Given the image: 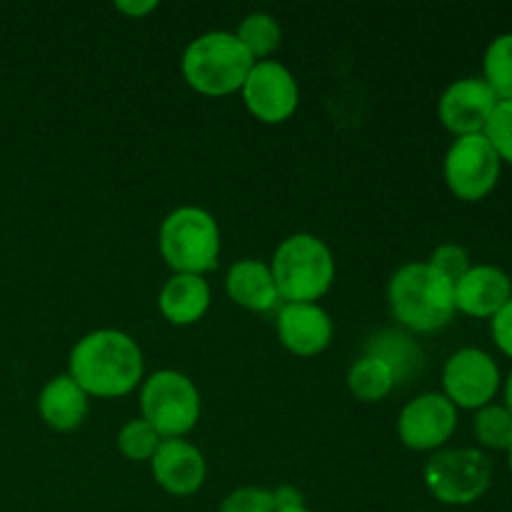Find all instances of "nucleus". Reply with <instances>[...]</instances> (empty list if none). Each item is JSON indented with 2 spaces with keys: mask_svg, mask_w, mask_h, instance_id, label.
<instances>
[{
  "mask_svg": "<svg viewBox=\"0 0 512 512\" xmlns=\"http://www.w3.org/2000/svg\"><path fill=\"white\" fill-rule=\"evenodd\" d=\"M68 375L95 398H123L143 383V350L123 330H93L70 350Z\"/></svg>",
  "mask_w": 512,
  "mask_h": 512,
  "instance_id": "f257e3e1",
  "label": "nucleus"
},
{
  "mask_svg": "<svg viewBox=\"0 0 512 512\" xmlns=\"http://www.w3.org/2000/svg\"><path fill=\"white\" fill-rule=\"evenodd\" d=\"M395 320L413 333H435L455 318V285L428 263H408L388 283Z\"/></svg>",
  "mask_w": 512,
  "mask_h": 512,
  "instance_id": "f03ea898",
  "label": "nucleus"
},
{
  "mask_svg": "<svg viewBox=\"0 0 512 512\" xmlns=\"http://www.w3.org/2000/svg\"><path fill=\"white\" fill-rule=\"evenodd\" d=\"M255 65L253 55L243 48L238 35L228 30H210L198 35L185 48L180 70L195 93L220 98L243 88L250 68Z\"/></svg>",
  "mask_w": 512,
  "mask_h": 512,
  "instance_id": "7ed1b4c3",
  "label": "nucleus"
},
{
  "mask_svg": "<svg viewBox=\"0 0 512 512\" xmlns=\"http://www.w3.org/2000/svg\"><path fill=\"white\" fill-rule=\"evenodd\" d=\"M270 270H273L280 300L315 303L333 285L335 258L328 243L318 235L295 233L275 248Z\"/></svg>",
  "mask_w": 512,
  "mask_h": 512,
  "instance_id": "20e7f679",
  "label": "nucleus"
},
{
  "mask_svg": "<svg viewBox=\"0 0 512 512\" xmlns=\"http://www.w3.org/2000/svg\"><path fill=\"white\" fill-rule=\"evenodd\" d=\"M160 255L173 273L203 275L218 268L220 228L205 208L183 205L165 215L158 233Z\"/></svg>",
  "mask_w": 512,
  "mask_h": 512,
  "instance_id": "39448f33",
  "label": "nucleus"
},
{
  "mask_svg": "<svg viewBox=\"0 0 512 512\" xmlns=\"http://www.w3.org/2000/svg\"><path fill=\"white\" fill-rule=\"evenodd\" d=\"M140 410L163 440L183 438L200 420V393L188 375L158 370L143 380Z\"/></svg>",
  "mask_w": 512,
  "mask_h": 512,
  "instance_id": "423d86ee",
  "label": "nucleus"
},
{
  "mask_svg": "<svg viewBox=\"0 0 512 512\" xmlns=\"http://www.w3.org/2000/svg\"><path fill=\"white\" fill-rule=\"evenodd\" d=\"M423 478L440 503L470 505L488 493L493 483V463L478 448L435 450L425 463Z\"/></svg>",
  "mask_w": 512,
  "mask_h": 512,
  "instance_id": "0eeeda50",
  "label": "nucleus"
},
{
  "mask_svg": "<svg viewBox=\"0 0 512 512\" xmlns=\"http://www.w3.org/2000/svg\"><path fill=\"white\" fill-rule=\"evenodd\" d=\"M500 170H503V160L495 153L485 133L455 138L445 153V185L455 198L465 203H478L488 198L498 185Z\"/></svg>",
  "mask_w": 512,
  "mask_h": 512,
  "instance_id": "6e6552de",
  "label": "nucleus"
},
{
  "mask_svg": "<svg viewBox=\"0 0 512 512\" xmlns=\"http://www.w3.org/2000/svg\"><path fill=\"white\" fill-rule=\"evenodd\" d=\"M500 385H503V378H500L498 363L493 355L480 348L458 350L450 355L443 368V395L455 408H485L495 400Z\"/></svg>",
  "mask_w": 512,
  "mask_h": 512,
  "instance_id": "1a4fd4ad",
  "label": "nucleus"
},
{
  "mask_svg": "<svg viewBox=\"0 0 512 512\" xmlns=\"http://www.w3.org/2000/svg\"><path fill=\"white\" fill-rule=\"evenodd\" d=\"M240 93L250 115L268 125L285 123L300 103L298 80L278 60H258L250 68Z\"/></svg>",
  "mask_w": 512,
  "mask_h": 512,
  "instance_id": "9d476101",
  "label": "nucleus"
},
{
  "mask_svg": "<svg viewBox=\"0 0 512 512\" xmlns=\"http://www.w3.org/2000/svg\"><path fill=\"white\" fill-rule=\"evenodd\" d=\"M458 408L443 393H423L410 400L398 418V435L415 453H435L453 438Z\"/></svg>",
  "mask_w": 512,
  "mask_h": 512,
  "instance_id": "9b49d317",
  "label": "nucleus"
},
{
  "mask_svg": "<svg viewBox=\"0 0 512 512\" xmlns=\"http://www.w3.org/2000/svg\"><path fill=\"white\" fill-rule=\"evenodd\" d=\"M498 103V95L483 78H460L440 95L438 115L455 138L480 135L488 128Z\"/></svg>",
  "mask_w": 512,
  "mask_h": 512,
  "instance_id": "f8f14e48",
  "label": "nucleus"
},
{
  "mask_svg": "<svg viewBox=\"0 0 512 512\" xmlns=\"http://www.w3.org/2000/svg\"><path fill=\"white\" fill-rule=\"evenodd\" d=\"M150 468H153L155 483L165 493L178 495V498L198 493L208 473L203 453L183 438L163 440L150 458Z\"/></svg>",
  "mask_w": 512,
  "mask_h": 512,
  "instance_id": "ddd939ff",
  "label": "nucleus"
},
{
  "mask_svg": "<svg viewBox=\"0 0 512 512\" xmlns=\"http://www.w3.org/2000/svg\"><path fill=\"white\" fill-rule=\"evenodd\" d=\"M275 328L280 343L300 358L320 355L333 340V320L318 303H285Z\"/></svg>",
  "mask_w": 512,
  "mask_h": 512,
  "instance_id": "4468645a",
  "label": "nucleus"
},
{
  "mask_svg": "<svg viewBox=\"0 0 512 512\" xmlns=\"http://www.w3.org/2000/svg\"><path fill=\"white\" fill-rule=\"evenodd\" d=\"M512 300V280L498 265H473L455 283V310L470 318L493 320Z\"/></svg>",
  "mask_w": 512,
  "mask_h": 512,
  "instance_id": "2eb2a0df",
  "label": "nucleus"
},
{
  "mask_svg": "<svg viewBox=\"0 0 512 512\" xmlns=\"http://www.w3.org/2000/svg\"><path fill=\"white\" fill-rule=\"evenodd\" d=\"M88 398L90 395L85 393L68 373L55 375V378H50L48 383H45V388L40 390L38 413L48 428L68 433V430L80 428L83 420L88 418Z\"/></svg>",
  "mask_w": 512,
  "mask_h": 512,
  "instance_id": "dca6fc26",
  "label": "nucleus"
},
{
  "mask_svg": "<svg viewBox=\"0 0 512 512\" xmlns=\"http://www.w3.org/2000/svg\"><path fill=\"white\" fill-rule=\"evenodd\" d=\"M225 290H228L230 300L255 310V313H268L280 300L270 265L253 258H243L230 265L228 275H225Z\"/></svg>",
  "mask_w": 512,
  "mask_h": 512,
  "instance_id": "f3484780",
  "label": "nucleus"
},
{
  "mask_svg": "<svg viewBox=\"0 0 512 512\" xmlns=\"http://www.w3.org/2000/svg\"><path fill=\"white\" fill-rule=\"evenodd\" d=\"M158 308L163 318L173 325H193L208 313L210 285L203 275L173 273L158 295Z\"/></svg>",
  "mask_w": 512,
  "mask_h": 512,
  "instance_id": "a211bd4d",
  "label": "nucleus"
},
{
  "mask_svg": "<svg viewBox=\"0 0 512 512\" xmlns=\"http://www.w3.org/2000/svg\"><path fill=\"white\" fill-rule=\"evenodd\" d=\"M365 355L383 360L395 373V380L410 378L413 373H418L420 363H423L420 345L408 333H400V330H383V333L375 335L368 343V353Z\"/></svg>",
  "mask_w": 512,
  "mask_h": 512,
  "instance_id": "6ab92c4d",
  "label": "nucleus"
},
{
  "mask_svg": "<svg viewBox=\"0 0 512 512\" xmlns=\"http://www.w3.org/2000/svg\"><path fill=\"white\" fill-rule=\"evenodd\" d=\"M395 373L373 355H363L348 373V388L363 403H380L395 388Z\"/></svg>",
  "mask_w": 512,
  "mask_h": 512,
  "instance_id": "aec40b11",
  "label": "nucleus"
},
{
  "mask_svg": "<svg viewBox=\"0 0 512 512\" xmlns=\"http://www.w3.org/2000/svg\"><path fill=\"white\" fill-rule=\"evenodd\" d=\"M238 40L243 48L253 55V60H268L283 43V28L270 13H250L240 20Z\"/></svg>",
  "mask_w": 512,
  "mask_h": 512,
  "instance_id": "412c9836",
  "label": "nucleus"
},
{
  "mask_svg": "<svg viewBox=\"0 0 512 512\" xmlns=\"http://www.w3.org/2000/svg\"><path fill=\"white\" fill-rule=\"evenodd\" d=\"M483 80L498 100H512V33L498 35L485 48Z\"/></svg>",
  "mask_w": 512,
  "mask_h": 512,
  "instance_id": "4be33fe9",
  "label": "nucleus"
},
{
  "mask_svg": "<svg viewBox=\"0 0 512 512\" xmlns=\"http://www.w3.org/2000/svg\"><path fill=\"white\" fill-rule=\"evenodd\" d=\"M473 433L488 450H508L512 445V415L505 405H485L475 410Z\"/></svg>",
  "mask_w": 512,
  "mask_h": 512,
  "instance_id": "5701e85b",
  "label": "nucleus"
},
{
  "mask_svg": "<svg viewBox=\"0 0 512 512\" xmlns=\"http://www.w3.org/2000/svg\"><path fill=\"white\" fill-rule=\"evenodd\" d=\"M163 443L155 428L150 423H145L143 418L130 420L120 428L118 433V450L128 460H150L158 450V445Z\"/></svg>",
  "mask_w": 512,
  "mask_h": 512,
  "instance_id": "b1692460",
  "label": "nucleus"
},
{
  "mask_svg": "<svg viewBox=\"0 0 512 512\" xmlns=\"http://www.w3.org/2000/svg\"><path fill=\"white\" fill-rule=\"evenodd\" d=\"M428 265L433 270H438V273L443 275V278H448L453 285L458 283L470 268H473V263H470V253L458 243L438 245V248L433 250V255H430Z\"/></svg>",
  "mask_w": 512,
  "mask_h": 512,
  "instance_id": "393cba45",
  "label": "nucleus"
},
{
  "mask_svg": "<svg viewBox=\"0 0 512 512\" xmlns=\"http://www.w3.org/2000/svg\"><path fill=\"white\" fill-rule=\"evenodd\" d=\"M485 138L490 140L500 160L512 165V100H500L485 128Z\"/></svg>",
  "mask_w": 512,
  "mask_h": 512,
  "instance_id": "a878e982",
  "label": "nucleus"
},
{
  "mask_svg": "<svg viewBox=\"0 0 512 512\" xmlns=\"http://www.w3.org/2000/svg\"><path fill=\"white\" fill-rule=\"evenodd\" d=\"M218 512H275L273 490L238 488L220 503Z\"/></svg>",
  "mask_w": 512,
  "mask_h": 512,
  "instance_id": "bb28decb",
  "label": "nucleus"
},
{
  "mask_svg": "<svg viewBox=\"0 0 512 512\" xmlns=\"http://www.w3.org/2000/svg\"><path fill=\"white\" fill-rule=\"evenodd\" d=\"M490 333H493V340L500 348V353L508 355L512 360V300L490 320Z\"/></svg>",
  "mask_w": 512,
  "mask_h": 512,
  "instance_id": "cd10ccee",
  "label": "nucleus"
},
{
  "mask_svg": "<svg viewBox=\"0 0 512 512\" xmlns=\"http://www.w3.org/2000/svg\"><path fill=\"white\" fill-rule=\"evenodd\" d=\"M273 500H275V510H290V508H303L305 500L303 493L293 485H280V488L273 490Z\"/></svg>",
  "mask_w": 512,
  "mask_h": 512,
  "instance_id": "c85d7f7f",
  "label": "nucleus"
},
{
  "mask_svg": "<svg viewBox=\"0 0 512 512\" xmlns=\"http://www.w3.org/2000/svg\"><path fill=\"white\" fill-rule=\"evenodd\" d=\"M115 8H118L120 13L130 15V18H143V15L153 13V10L158 8V3H155V0H135V3L133 0H118Z\"/></svg>",
  "mask_w": 512,
  "mask_h": 512,
  "instance_id": "c756f323",
  "label": "nucleus"
},
{
  "mask_svg": "<svg viewBox=\"0 0 512 512\" xmlns=\"http://www.w3.org/2000/svg\"><path fill=\"white\" fill-rule=\"evenodd\" d=\"M503 398H505V408H508V413L512 415V370L508 373V378H505V385H503Z\"/></svg>",
  "mask_w": 512,
  "mask_h": 512,
  "instance_id": "7c9ffc66",
  "label": "nucleus"
},
{
  "mask_svg": "<svg viewBox=\"0 0 512 512\" xmlns=\"http://www.w3.org/2000/svg\"><path fill=\"white\" fill-rule=\"evenodd\" d=\"M275 512H310L308 508H305V505H303V508H290V510H275Z\"/></svg>",
  "mask_w": 512,
  "mask_h": 512,
  "instance_id": "2f4dec72",
  "label": "nucleus"
},
{
  "mask_svg": "<svg viewBox=\"0 0 512 512\" xmlns=\"http://www.w3.org/2000/svg\"><path fill=\"white\" fill-rule=\"evenodd\" d=\"M508 465H510V475H512V445L508 448Z\"/></svg>",
  "mask_w": 512,
  "mask_h": 512,
  "instance_id": "473e14b6",
  "label": "nucleus"
}]
</instances>
